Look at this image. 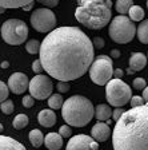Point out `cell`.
I'll list each match as a JSON object with an SVG mask.
<instances>
[{"label": "cell", "mask_w": 148, "mask_h": 150, "mask_svg": "<svg viewBox=\"0 0 148 150\" xmlns=\"http://www.w3.org/2000/svg\"><path fill=\"white\" fill-rule=\"evenodd\" d=\"M132 91L131 87L121 79H111L105 84V98L109 106L123 107L130 102Z\"/></svg>", "instance_id": "obj_6"}, {"label": "cell", "mask_w": 148, "mask_h": 150, "mask_svg": "<svg viewBox=\"0 0 148 150\" xmlns=\"http://www.w3.org/2000/svg\"><path fill=\"white\" fill-rule=\"evenodd\" d=\"M75 18L80 24L91 30H102L111 20V8H108L105 0H77Z\"/></svg>", "instance_id": "obj_3"}, {"label": "cell", "mask_w": 148, "mask_h": 150, "mask_svg": "<svg viewBox=\"0 0 148 150\" xmlns=\"http://www.w3.org/2000/svg\"><path fill=\"white\" fill-rule=\"evenodd\" d=\"M0 150H27L24 145L7 135H0Z\"/></svg>", "instance_id": "obj_15"}, {"label": "cell", "mask_w": 148, "mask_h": 150, "mask_svg": "<svg viewBox=\"0 0 148 150\" xmlns=\"http://www.w3.org/2000/svg\"><path fill=\"white\" fill-rule=\"evenodd\" d=\"M0 110L4 112V114H11V112H13V110H15V105H13L12 100H4V102H1V105H0Z\"/></svg>", "instance_id": "obj_27"}, {"label": "cell", "mask_w": 148, "mask_h": 150, "mask_svg": "<svg viewBox=\"0 0 148 150\" xmlns=\"http://www.w3.org/2000/svg\"><path fill=\"white\" fill-rule=\"evenodd\" d=\"M28 83L29 81H28L27 75L23 72H15L8 78L7 87L13 94H24L28 90Z\"/></svg>", "instance_id": "obj_12"}, {"label": "cell", "mask_w": 148, "mask_h": 150, "mask_svg": "<svg viewBox=\"0 0 148 150\" xmlns=\"http://www.w3.org/2000/svg\"><path fill=\"white\" fill-rule=\"evenodd\" d=\"M65 150H99V144L86 134H77L69 138Z\"/></svg>", "instance_id": "obj_11"}, {"label": "cell", "mask_w": 148, "mask_h": 150, "mask_svg": "<svg viewBox=\"0 0 148 150\" xmlns=\"http://www.w3.org/2000/svg\"><path fill=\"white\" fill-rule=\"evenodd\" d=\"M32 70H34V72H36V74H40V72L44 71L43 66H41V63H40V60L39 59H36V60L32 62Z\"/></svg>", "instance_id": "obj_34"}, {"label": "cell", "mask_w": 148, "mask_h": 150, "mask_svg": "<svg viewBox=\"0 0 148 150\" xmlns=\"http://www.w3.org/2000/svg\"><path fill=\"white\" fill-rule=\"evenodd\" d=\"M8 95H9V90L7 87V84L3 81H0V103L8 99Z\"/></svg>", "instance_id": "obj_28"}, {"label": "cell", "mask_w": 148, "mask_h": 150, "mask_svg": "<svg viewBox=\"0 0 148 150\" xmlns=\"http://www.w3.org/2000/svg\"><path fill=\"white\" fill-rule=\"evenodd\" d=\"M136 34L143 44H148V20H142V23L136 30Z\"/></svg>", "instance_id": "obj_21"}, {"label": "cell", "mask_w": 148, "mask_h": 150, "mask_svg": "<svg viewBox=\"0 0 148 150\" xmlns=\"http://www.w3.org/2000/svg\"><path fill=\"white\" fill-rule=\"evenodd\" d=\"M111 56H112V58H115V59H116V58H119V56H120V51H119V50H112L111 51Z\"/></svg>", "instance_id": "obj_40"}, {"label": "cell", "mask_w": 148, "mask_h": 150, "mask_svg": "<svg viewBox=\"0 0 148 150\" xmlns=\"http://www.w3.org/2000/svg\"><path fill=\"white\" fill-rule=\"evenodd\" d=\"M56 87H58L59 90V94H62V93H67V91H69V84H68V82H62V81H59L58 84H56Z\"/></svg>", "instance_id": "obj_32"}, {"label": "cell", "mask_w": 148, "mask_h": 150, "mask_svg": "<svg viewBox=\"0 0 148 150\" xmlns=\"http://www.w3.org/2000/svg\"><path fill=\"white\" fill-rule=\"evenodd\" d=\"M126 111V110L123 109V107H116V109L114 110V111H112V118H114V121L116 122L117 119L120 118L121 115H123V112Z\"/></svg>", "instance_id": "obj_36"}, {"label": "cell", "mask_w": 148, "mask_h": 150, "mask_svg": "<svg viewBox=\"0 0 148 150\" xmlns=\"http://www.w3.org/2000/svg\"><path fill=\"white\" fill-rule=\"evenodd\" d=\"M124 75V71L121 69H116V70H114V75L112 76H115L114 79H121V76Z\"/></svg>", "instance_id": "obj_38"}, {"label": "cell", "mask_w": 148, "mask_h": 150, "mask_svg": "<svg viewBox=\"0 0 148 150\" xmlns=\"http://www.w3.org/2000/svg\"><path fill=\"white\" fill-rule=\"evenodd\" d=\"M114 67L112 60L107 55H99L90 66V78L93 83L104 86L112 79Z\"/></svg>", "instance_id": "obj_8"}, {"label": "cell", "mask_w": 148, "mask_h": 150, "mask_svg": "<svg viewBox=\"0 0 148 150\" xmlns=\"http://www.w3.org/2000/svg\"><path fill=\"white\" fill-rule=\"evenodd\" d=\"M31 24L37 32H51L55 30L56 16L48 8H37L31 15Z\"/></svg>", "instance_id": "obj_10"}, {"label": "cell", "mask_w": 148, "mask_h": 150, "mask_svg": "<svg viewBox=\"0 0 148 150\" xmlns=\"http://www.w3.org/2000/svg\"><path fill=\"white\" fill-rule=\"evenodd\" d=\"M131 106L132 107H139V106H143V105H145L144 99H143L142 97H139V95H133V97H131Z\"/></svg>", "instance_id": "obj_31"}, {"label": "cell", "mask_w": 148, "mask_h": 150, "mask_svg": "<svg viewBox=\"0 0 148 150\" xmlns=\"http://www.w3.org/2000/svg\"><path fill=\"white\" fill-rule=\"evenodd\" d=\"M0 67H1V69H8V67H9V63L7 62V60H4V62L0 63Z\"/></svg>", "instance_id": "obj_41"}, {"label": "cell", "mask_w": 148, "mask_h": 150, "mask_svg": "<svg viewBox=\"0 0 148 150\" xmlns=\"http://www.w3.org/2000/svg\"><path fill=\"white\" fill-rule=\"evenodd\" d=\"M43 144H46V147L48 150H60L63 147V138L58 133H48Z\"/></svg>", "instance_id": "obj_16"}, {"label": "cell", "mask_w": 148, "mask_h": 150, "mask_svg": "<svg viewBox=\"0 0 148 150\" xmlns=\"http://www.w3.org/2000/svg\"><path fill=\"white\" fill-rule=\"evenodd\" d=\"M28 138H29V142H31V145L34 147H40L44 142V135L39 129H34V130L29 131Z\"/></svg>", "instance_id": "obj_20"}, {"label": "cell", "mask_w": 148, "mask_h": 150, "mask_svg": "<svg viewBox=\"0 0 148 150\" xmlns=\"http://www.w3.org/2000/svg\"><path fill=\"white\" fill-rule=\"evenodd\" d=\"M35 0H0V7L3 8H23L27 4L34 3Z\"/></svg>", "instance_id": "obj_19"}, {"label": "cell", "mask_w": 148, "mask_h": 150, "mask_svg": "<svg viewBox=\"0 0 148 150\" xmlns=\"http://www.w3.org/2000/svg\"><path fill=\"white\" fill-rule=\"evenodd\" d=\"M28 90H29V95H31L34 99L43 100L52 95L53 84L47 75L37 74L29 81V83H28Z\"/></svg>", "instance_id": "obj_9"}, {"label": "cell", "mask_w": 148, "mask_h": 150, "mask_svg": "<svg viewBox=\"0 0 148 150\" xmlns=\"http://www.w3.org/2000/svg\"><path fill=\"white\" fill-rule=\"evenodd\" d=\"M3 130H4V126L1 125V123H0V134H1V133H3Z\"/></svg>", "instance_id": "obj_43"}, {"label": "cell", "mask_w": 148, "mask_h": 150, "mask_svg": "<svg viewBox=\"0 0 148 150\" xmlns=\"http://www.w3.org/2000/svg\"><path fill=\"white\" fill-rule=\"evenodd\" d=\"M133 6V0H116L115 7H116V11L120 15H126L128 13V9Z\"/></svg>", "instance_id": "obj_23"}, {"label": "cell", "mask_w": 148, "mask_h": 150, "mask_svg": "<svg viewBox=\"0 0 148 150\" xmlns=\"http://www.w3.org/2000/svg\"><path fill=\"white\" fill-rule=\"evenodd\" d=\"M92 46L97 47V48H103V47H104V40H103L102 38H99V36H96V38H93Z\"/></svg>", "instance_id": "obj_37"}, {"label": "cell", "mask_w": 148, "mask_h": 150, "mask_svg": "<svg viewBox=\"0 0 148 150\" xmlns=\"http://www.w3.org/2000/svg\"><path fill=\"white\" fill-rule=\"evenodd\" d=\"M93 117L97 119V122H107V121H109V118L112 117V109H111V106L104 105V103H102V105L96 106L95 115H93Z\"/></svg>", "instance_id": "obj_18"}, {"label": "cell", "mask_w": 148, "mask_h": 150, "mask_svg": "<svg viewBox=\"0 0 148 150\" xmlns=\"http://www.w3.org/2000/svg\"><path fill=\"white\" fill-rule=\"evenodd\" d=\"M58 134L60 135L62 138H69L72 135V130H71V127H69L68 125H63V126H60Z\"/></svg>", "instance_id": "obj_29"}, {"label": "cell", "mask_w": 148, "mask_h": 150, "mask_svg": "<svg viewBox=\"0 0 148 150\" xmlns=\"http://www.w3.org/2000/svg\"><path fill=\"white\" fill-rule=\"evenodd\" d=\"M127 72H128V74H130V75H132L135 71H132V70H131V69H128V70H127Z\"/></svg>", "instance_id": "obj_45"}, {"label": "cell", "mask_w": 148, "mask_h": 150, "mask_svg": "<svg viewBox=\"0 0 148 150\" xmlns=\"http://www.w3.org/2000/svg\"><path fill=\"white\" fill-rule=\"evenodd\" d=\"M95 107L88 98L83 95H72L62 106V117L68 126L83 127L92 121Z\"/></svg>", "instance_id": "obj_4"}, {"label": "cell", "mask_w": 148, "mask_h": 150, "mask_svg": "<svg viewBox=\"0 0 148 150\" xmlns=\"http://www.w3.org/2000/svg\"><path fill=\"white\" fill-rule=\"evenodd\" d=\"M43 70L62 82L81 78L95 58L92 40L77 27H59L40 43Z\"/></svg>", "instance_id": "obj_1"}, {"label": "cell", "mask_w": 148, "mask_h": 150, "mask_svg": "<svg viewBox=\"0 0 148 150\" xmlns=\"http://www.w3.org/2000/svg\"><path fill=\"white\" fill-rule=\"evenodd\" d=\"M1 38L7 44L20 46L28 38V27L23 20L9 19L1 25Z\"/></svg>", "instance_id": "obj_7"}, {"label": "cell", "mask_w": 148, "mask_h": 150, "mask_svg": "<svg viewBox=\"0 0 148 150\" xmlns=\"http://www.w3.org/2000/svg\"><path fill=\"white\" fill-rule=\"evenodd\" d=\"M6 12V8H3V7H0V13H4Z\"/></svg>", "instance_id": "obj_44"}, {"label": "cell", "mask_w": 148, "mask_h": 150, "mask_svg": "<svg viewBox=\"0 0 148 150\" xmlns=\"http://www.w3.org/2000/svg\"><path fill=\"white\" fill-rule=\"evenodd\" d=\"M25 50H27L28 54H39V50H40V42L36 40V39H31L25 43Z\"/></svg>", "instance_id": "obj_26"}, {"label": "cell", "mask_w": 148, "mask_h": 150, "mask_svg": "<svg viewBox=\"0 0 148 150\" xmlns=\"http://www.w3.org/2000/svg\"><path fill=\"white\" fill-rule=\"evenodd\" d=\"M37 121L44 127H52L56 123V114L51 109H44L37 114Z\"/></svg>", "instance_id": "obj_14"}, {"label": "cell", "mask_w": 148, "mask_h": 150, "mask_svg": "<svg viewBox=\"0 0 148 150\" xmlns=\"http://www.w3.org/2000/svg\"><path fill=\"white\" fill-rule=\"evenodd\" d=\"M142 98L144 99V102H147V105H148V86L143 90V97Z\"/></svg>", "instance_id": "obj_39"}, {"label": "cell", "mask_w": 148, "mask_h": 150, "mask_svg": "<svg viewBox=\"0 0 148 150\" xmlns=\"http://www.w3.org/2000/svg\"><path fill=\"white\" fill-rule=\"evenodd\" d=\"M109 38L119 44L130 43L136 35L135 23L126 15H117L109 23Z\"/></svg>", "instance_id": "obj_5"}, {"label": "cell", "mask_w": 148, "mask_h": 150, "mask_svg": "<svg viewBox=\"0 0 148 150\" xmlns=\"http://www.w3.org/2000/svg\"><path fill=\"white\" fill-rule=\"evenodd\" d=\"M111 134V130H109V126L105 123V122H97L95 126L91 130V138L96 142H105V141L109 138Z\"/></svg>", "instance_id": "obj_13"}, {"label": "cell", "mask_w": 148, "mask_h": 150, "mask_svg": "<svg viewBox=\"0 0 148 150\" xmlns=\"http://www.w3.org/2000/svg\"><path fill=\"white\" fill-rule=\"evenodd\" d=\"M147 66V56L142 52H135L130 58V69L132 71H142Z\"/></svg>", "instance_id": "obj_17"}, {"label": "cell", "mask_w": 148, "mask_h": 150, "mask_svg": "<svg viewBox=\"0 0 148 150\" xmlns=\"http://www.w3.org/2000/svg\"><path fill=\"white\" fill-rule=\"evenodd\" d=\"M36 1L46 6V8H53L59 4V0H36Z\"/></svg>", "instance_id": "obj_33"}, {"label": "cell", "mask_w": 148, "mask_h": 150, "mask_svg": "<svg viewBox=\"0 0 148 150\" xmlns=\"http://www.w3.org/2000/svg\"><path fill=\"white\" fill-rule=\"evenodd\" d=\"M128 13H130V20H132V22H142L144 19V9L140 6H135L133 4L128 9Z\"/></svg>", "instance_id": "obj_22"}, {"label": "cell", "mask_w": 148, "mask_h": 150, "mask_svg": "<svg viewBox=\"0 0 148 150\" xmlns=\"http://www.w3.org/2000/svg\"><path fill=\"white\" fill-rule=\"evenodd\" d=\"M32 7H34V3H31V4H27V6H24V7H23V9H24V11H29V9H32Z\"/></svg>", "instance_id": "obj_42"}, {"label": "cell", "mask_w": 148, "mask_h": 150, "mask_svg": "<svg viewBox=\"0 0 148 150\" xmlns=\"http://www.w3.org/2000/svg\"><path fill=\"white\" fill-rule=\"evenodd\" d=\"M147 7H148V0H147Z\"/></svg>", "instance_id": "obj_46"}, {"label": "cell", "mask_w": 148, "mask_h": 150, "mask_svg": "<svg viewBox=\"0 0 148 150\" xmlns=\"http://www.w3.org/2000/svg\"><path fill=\"white\" fill-rule=\"evenodd\" d=\"M114 150H148V105L123 112L112 131Z\"/></svg>", "instance_id": "obj_2"}, {"label": "cell", "mask_w": 148, "mask_h": 150, "mask_svg": "<svg viewBox=\"0 0 148 150\" xmlns=\"http://www.w3.org/2000/svg\"><path fill=\"white\" fill-rule=\"evenodd\" d=\"M28 122H29V119H28L27 114H18V115L15 117V119H13V127H15L16 130L24 129L25 126L28 125Z\"/></svg>", "instance_id": "obj_25"}, {"label": "cell", "mask_w": 148, "mask_h": 150, "mask_svg": "<svg viewBox=\"0 0 148 150\" xmlns=\"http://www.w3.org/2000/svg\"><path fill=\"white\" fill-rule=\"evenodd\" d=\"M132 84H133V88H135V90H144V88L147 87V82L143 78H136Z\"/></svg>", "instance_id": "obj_30"}, {"label": "cell", "mask_w": 148, "mask_h": 150, "mask_svg": "<svg viewBox=\"0 0 148 150\" xmlns=\"http://www.w3.org/2000/svg\"><path fill=\"white\" fill-rule=\"evenodd\" d=\"M23 106L27 107V109H29V107L34 106V98L31 97V95H25L24 98H23Z\"/></svg>", "instance_id": "obj_35"}, {"label": "cell", "mask_w": 148, "mask_h": 150, "mask_svg": "<svg viewBox=\"0 0 148 150\" xmlns=\"http://www.w3.org/2000/svg\"><path fill=\"white\" fill-rule=\"evenodd\" d=\"M63 103H64V99H63V97L60 94H52V95L48 98V106L51 110L62 109Z\"/></svg>", "instance_id": "obj_24"}]
</instances>
